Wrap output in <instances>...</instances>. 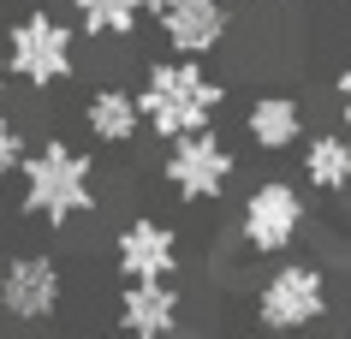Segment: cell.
Returning a JSON list of instances; mask_svg holds the SVG:
<instances>
[{"mask_svg":"<svg viewBox=\"0 0 351 339\" xmlns=\"http://www.w3.org/2000/svg\"><path fill=\"white\" fill-rule=\"evenodd\" d=\"M143 6H149V18H155V12H161V6H167V0H143Z\"/></svg>","mask_w":351,"mask_h":339,"instance_id":"obj_18","label":"cell"},{"mask_svg":"<svg viewBox=\"0 0 351 339\" xmlns=\"http://www.w3.org/2000/svg\"><path fill=\"white\" fill-rule=\"evenodd\" d=\"M333 101H339V119H346V131H351V60L339 66V77H333Z\"/></svg>","mask_w":351,"mask_h":339,"instance_id":"obj_16","label":"cell"},{"mask_svg":"<svg viewBox=\"0 0 351 339\" xmlns=\"http://www.w3.org/2000/svg\"><path fill=\"white\" fill-rule=\"evenodd\" d=\"M137 108H143V131H155L161 143H173V137H185V131L215 125V113L226 108V84L208 72L203 60L167 54V60H149L143 66Z\"/></svg>","mask_w":351,"mask_h":339,"instance_id":"obj_2","label":"cell"},{"mask_svg":"<svg viewBox=\"0 0 351 339\" xmlns=\"http://www.w3.org/2000/svg\"><path fill=\"white\" fill-rule=\"evenodd\" d=\"M95 208H101V190H95L90 149H77L66 137H42L36 149H24V161H19V214H30L48 232H66L72 221H90Z\"/></svg>","mask_w":351,"mask_h":339,"instance_id":"obj_1","label":"cell"},{"mask_svg":"<svg viewBox=\"0 0 351 339\" xmlns=\"http://www.w3.org/2000/svg\"><path fill=\"white\" fill-rule=\"evenodd\" d=\"M185 321V298L173 280H125L113 303V327L125 339H173Z\"/></svg>","mask_w":351,"mask_h":339,"instance_id":"obj_10","label":"cell"},{"mask_svg":"<svg viewBox=\"0 0 351 339\" xmlns=\"http://www.w3.org/2000/svg\"><path fill=\"white\" fill-rule=\"evenodd\" d=\"M304 131H310V125H304V101L286 95V90H268V95H256V101L244 108V137H250V149H262V155L298 149Z\"/></svg>","mask_w":351,"mask_h":339,"instance_id":"obj_12","label":"cell"},{"mask_svg":"<svg viewBox=\"0 0 351 339\" xmlns=\"http://www.w3.org/2000/svg\"><path fill=\"white\" fill-rule=\"evenodd\" d=\"M155 30H161L167 54L208 60V54H221L226 36H232V6L226 0H167L155 12Z\"/></svg>","mask_w":351,"mask_h":339,"instance_id":"obj_8","label":"cell"},{"mask_svg":"<svg viewBox=\"0 0 351 339\" xmlns=\"http://www.w3.org/2000/svg\"><path fill=\"white\" fill-rule=\"evenodd\" d=\"M226 6H262V0H226Z\"/></svg>","mask_w":351,"mask_h":339,"instance_id":"obj_19","label":"cell"},{"mask_svg":"<svg viewBox=\"0 0 351 339\" xmlns=\"http://www.w3.org/2000/svg\"><path fill=\"white\" fill-rule=\"evenodd\" d=\"M84 131H90L101 149H131V143L143 137L137 90H125V84H95L90 101H84Z\"/></svg>","mask_w":351,"mask_h":339,"instance_id":"obj_11","label":"cell"},{"mask_svg":"<svg viewBox=\"0 0 351 339\" xmlns=\"http://www.w3.org/2000/svg\"><path fill=\"white\" fill-rule=\"evenodd\" d=\"M77 24L48 12V6H30L19 18L6 24V42H0V54H6V72L19 77L24 90H60V84H72L77 77Z\"/></svg>","mask_w":351,"mask_h":339,"instance_id":"obj_3","label":"cell"},{"mask_svg":"<svg viewBox=\"0 0 351 339\" xmlns=\"http://www.w3.org/2000/svg\"><path fill=\"white\" fill-rule=\"evenodd\" d=\"M66 303V268L48 250H24L6 256L0 268V316L19 321V327H48Z\"/></svg>","mask_w":351,"mask_h":339,"instance_id":"obj_7","label":"cell"},{"mask_svg":"<svg viewBox=\"0 0 351 339\" xmlns=\"http://www.w3.org/2000/svg\"><path fill=\"white\" fill-rule=\"evenodd\" d=\"M161 179H167V190H173L179 203H191V208L221 203L226 190H232V179H239V155H232V143H226L215 125H203V131H185V137L167 143Z\"/></svg>","mask_w":351,"mask_h":339,"instance_id":"obj_5","label":"cell"},{"mask_svg":"<svg viewBox=\"0 0 351 339\" xmlns=\"http://www.w3.org/2000/svg\"><path fill=\"white\" fill-rule=\"evenodd\" d=\"M66 6H72L77 36H95V42H125L149 18L143 0H66Z\"/></svg>","mask_w":351,"mask_h":339,"instance_id":"obj_14","label":"cell"},{"mask_svg":"<svg viewBox=\"0 0 351 339\" xmlns=\"http://www.w3.org/2000/svg\"><path fill=\"white\" fill-rule=\"evenodd\" d=\"M310 232V197L292 179H262L239 203V244L250 256H286Z\"/></svg>","mask_w":351,"mask_h":339,"instance_id":"obj_6","label":"cell"},{"mask_svg":"<svg viewBox=\"0 0 351 339\" xmlns=\"http://www.w3.org/2000/svg\"><path fill=\"white\" fill-rule=\"evenodd\" d=\"M298 167L304 185L322 197H346L351 185V131H304L298 137Z\"/></svg>","mask_w":351,"mask_h":339,"instance_id":"obj_13","label":"cell"},{"mask_svg":"<svg viewBox=\"0 0 351 339\" xmlns=\"http://www.w3.org/2000/svg\"><path fill=\"white\" fill-rule=\"evenodd\" d=\"M346 197H351V185H346Z\"/></svg>","mask_w":351,"mask_h":339,"instance_id":"obj_20","label":"cell"},{"mask_svg":"<svg viewBox=\"0 0 351 339\" xmlns=\"http://www.w3.org/2000/svg\"><path fill=\"white\" fill-rule=\"evenodd\" d=\"M179 232L155 214H137L113 232V274H125V280H173L179 274Z\"/></svg>","mask_w":351,"mask_h":339,"instance_id":"obj_9","label":"cell"},{"mask_svg":"<svg viewBox=\"0 0 351 339\" xmlns=\"http://www.w3.org/2000/svg\"><path fill=\"white\" fill-rule=\"evenodd\" d=\"M12 90V72H6V54H0V95Z\"/></svg>","mask_w":351,"mask_h":339,"instance_id":"obj_17","label":"cell"},{"mask_svg":"<svg viewBox=\"0 0 351 339\" xmlns=\"http://www.w3.org/2000/svg\"><path fill=\"white\" fill-rule=\"evenodd\" d=\"M24 149H30V143H24V125L12 119V113H0V179H12V173H19Z\"/></svg>","mask_w":351,"mask_h":339,"instance_id":"obj_15","label":"cell"},{"mask_svg":"<svg viewBox=\"0 0 351 339\" xmlns=\"http://www.w3.org/2000/svg\"><path fill=\"white\" fill-rule=\"evenodd\" d=\"M328 310H333V286L322 262H274L256 286V303H250L262 334H310L315 321H328Z\"/></svg>","mask_w":351,"mask_h":339,"instance_id":"obj_4","label":"cell"}]
</instances>
